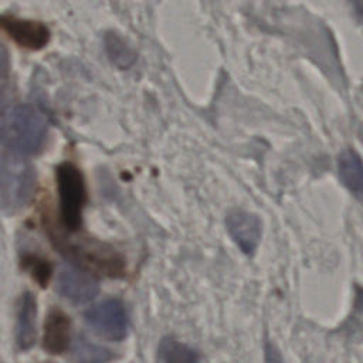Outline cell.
Returning <instances> with one entry per match:
<instances>
[{"label":"cell","instance_id":"1","mask_svg":"<svg viewBox=\"0 0 363 363\" xmlns=\"http://www.w3.org/2000/svg\"><path fill=\"white\" fill-rule=\"evenodd\" d=\"M47 228L57 250L84 269L113 278L125 274V258L113 247L94 238L71 237L51 227Z\"/></svg>","mask_w":363,"mask_h":363},{"label":"cell","instance_id":"2","mask_svg":"<svg viewBox=\"0 0 363 363\" xmlns=\"http://www.w3.org/2000/svg\"><path fill=\"white\" fill-rule=\"evenodd\" d=\"M47 118L31 105L13 108L0 126V142L13 153H38L47 139Z\"/></svg>","mask_w":363,"mask_h":363},{"label":"cell","instance_id":"3","mask_svg":"<svg viewBox=\"0 0 363 363\" xmlns=\"http://www.w3.org/2000/svg\"><path fill=\"white\" fill-rule=\"evenodd\" d=\"M35 189V169L18 153L0 156V208L7 214L24 208Z\"/></svg>","mask_w":363,"mask_h":363},{"label":"cell","instance_id":"4","mask_svg":"<svg viewBox=\"0 0 363 363\" xmlns=\"http://www.w3.org/2000/svg\"><path fill=\"white\" fill-rule=\"evenodd\" d=\"M55 176L62 224L68 231L74 233L81 227L82 208L86 201L84 176L77 166L68 162L58 164Z\"/></svg>","mask_w":363,"mask_h":363},{"label":"cell","instance_id":"5","mask_svg":"<svg viewBox=\"0 0 363 363\" xmlns=\"http://www.w3.org/2000/svg\"><path fill=\"white\" fill-rule=\"evenodd\" d=\"M84 318L85 323L104 339L121 342L128 335L129 318L119 299H106L91 306Z\"/></svg>","mask_w":363,"mask_h":363},{"label":"cell","instance_id":"6","mask_svg":"<svg viewBox=\"0 0 363 363\" xmlns=\"http://www.w3.org/2000/svg\"><path fill=\"white\" fill-rule=\"evenodd\" d=\"M57 289L71 302L85 303L98 295L99 285L98 281L85 269L65 265L58 272Z\"/></svg>","mask_w":363,"mask_h":363},{"label":"cell","instance_id":"7","mask_svg":"<svg viewBox=\"0 0 363 363\" xmlns=\"http://www.w3.org/2000/svg\"><path fill=\"white\" fill-rule=\"evenodd\" d=\"M225 225L230 237L237 247L247 255H252L261 240V221L259 218L245 210H231L227 214Z\"/></svg>","mask_w":363,"mask_h":363},{"label":"cell","instance_id":"8","mask_svg":"<svg viewBox=\"0 0 363 363\" xmlns=\"http://www.w3.org/2000/svg\"><path fill=\"white\" fill-rule=\"evenodd\" d=\"M0 28L18 45L28 50H40L50 40L48 28L38 21H27L11 16H0Z\"/></svg>","mask_w":363,"mask_h":363},{"label":"cell","instance_id":"9","mask_svg":"<svg viewBox=\"0 0 363 363\" xmlns=\"http://www.w3.org/2000/svg\"><path fill=\"white\" fill-rule=\"evenodd\" d=\"M71 340V320L61 309H51L44 323L43 346L50 354L64 353Z\"/></svg>","mask_w":363,"mask_h":363},{"label":"cell","instance_id":"10","mask_svg":"<svg viewBox=\"0 0 363 363\" xmlns=\"http://www.w3.org/2000/svg\"><path fill=\"white\" fill-rule=\"evenodd\" d=\"M37 301L31 292H24L20 298L17 325H16V343L24 352L33 347L37 337Z\"/></svg>","mask_w":363,"mask_h":363},{"label":"cell","instance_id":"11","mask_svg":"<svg viewBox=\"0 0 363 363\" xmlns=\"http://www.w3.org/2000/svg\"><path fill=\"white\" fill-rule=\"evenodd\" d=\"M337 170L342 183L356 196L363 189V170L360 156L353 149L343 150L337 157Z\"/></svg>","mask_w":363,"mask_h":363},{"label":"cell","instance_id":"12","mask_svg":"<svg viewBox=\"0 0 363 363\" xmlns=\"http://www.w3.org/2000/svg\"><path fill=\"white\" fill-rule=\"evenodd\" d=\"M199 353L184 343L164 337L157 347V360L160 362H197Z\"/></svg>","mask_w":363,"mask_h":363},{"label":"cell","instance_id":"13","mask_svg":"<svg viewBox=\"0 0 363 363\" xmlns=\"http://www.w3.org/2000/svg\"><path fill=\"white\" fill-rule=\"evenodd\" d=\"M105 50L109 60L119 68H129L136 60L133 50L115 33L105 35Z\"/></svg>","mask_w":363,"mask_h":363},{"label":"cell","instance_id":"14","mask_svg":"<svg viewBox=\"0 0 363 363\" xmlns=\"http://www.w3.org/2000/svg\"><path fill=\"white\" fill-rule=\"evenodd\" d=\"M72 357L78 362H108L112 354L105 347H101L85 337H78L72 347Z\"/></svg>","mask_w":363,"mask_h":363},{"label":"cell","instance_id":"15","mask_svg":"<svg viewBox=\"0 0 363 363\" xmlns=\"http://www.w3.org/2000/svg\"><path fill=\"white\" fill-rule=\"evenodd\" d=\"M21 265L37 281L38 285H41L43 288L48 285L52 274V267L45 258L37 254H24L21 257Z\"/></svg>","mask_w":363,"mask_h":363},{"label":"cell","instance_id":"16","mask_svg":"<svg viewBox=\"0 0 363 363\" xmlns=\"http://www.w3.org/2000/svg\"><path fill=\"white\" fill-rule=\"evenodd\" d=\"M9 72V55L4 45L0 43V81L7 77Z\"/></svg>","mask_w":363,"mask_h":363},{"label":"cell","instance_id":"17","mask_svg":"<svg viewBox=\"0 0 363 363\" xmlns=\"http://www.w3.org/2000/svg\"><path fill=\"white\" fill-rule=\"evenodd\" d=\"M4 106H6V95L1 92V89H0V115L3 113V111H4Z\"/></svg>","mask_w":363,"mask_h":363},{"label":"cell","instance_id":"18","mask_svg":"<svg viewBox=\"0 0 363 363\" xmlns=\"http://www.w3.org/2000/svg\"><path fill=\"white\" fill-rule=\"evenodd\" d=\"M353 4H354V7L357 9V11L360 13V4H362V1L360 0H350Z\"/></svg>","mask_w":363,"mask_h":363}]
</instances>
